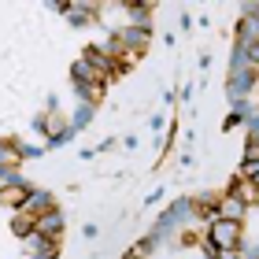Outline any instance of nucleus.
Returning <instances> with one entry per match:
<instances>
[{
  "instance_id": "1",
  "label": "nucleus",
  "mask_w": 259,
  "mask_h": 259,
  "mask_svg": "<svg viewBox=\"0 0 259 259\" xmlns=\"http://www.w3.org/2000/svg\"><path fill=\"white\" fill-rule=\"evenodd\" d=\"M211 241H215L219 248H237V241H241V222H215Z\"/></svg>"
},
{
  "instance_id": "2",
  "label": "nucleus",
  "mask_w": 259,
  "mask_h": 259,
  "mask_svg": "<svg viewBox=\"0 0 259 259\" xmlns=\"http://www.w3.org/2000/svg\"><path fill=\"white\" fill-rule=\"evenodd\" d=\"M26 196H30V189H22V185H11V189H0V204H22Z\"/></svg>"
}]
</instances>
